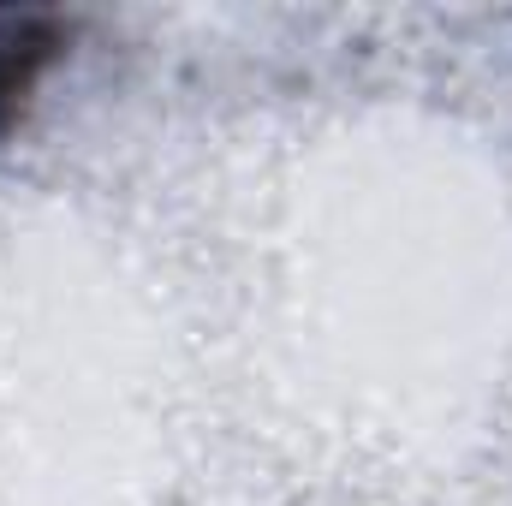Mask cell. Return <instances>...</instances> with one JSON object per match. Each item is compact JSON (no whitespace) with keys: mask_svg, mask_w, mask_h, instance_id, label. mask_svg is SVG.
<instances>
[{"mask_svg":"<svg viewBox=\"0 0 512 506\" xmlns=\"http://www.w3.org/2000/svg\"><path fill=\"white\" fill-rule=\"evenodd\" d=\"M66 36L72 30L48 12H24V18L6 12L0 18V137L30 114V96H36L42 72L60 60Z\"/></svg>","mask_w":512,"mask_h":506,"instance_id":"cell-1","label":"cell"}]
</instances>
